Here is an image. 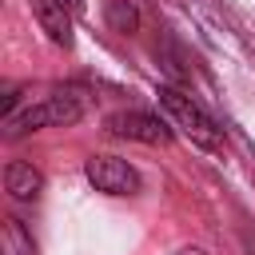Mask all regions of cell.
I'll use <instances>...</instances> for the list:
<instances>
[{"mask_svg":"<svg viewBox=\"0 0 255 255\" xmlns=\"http://www.w3.org/2000/svg\"><path fill=\"white\" fill-rule=\"evenodd\" d=\"M4 187H8V195H12V199L28 203V199H36V195H40V187H44V175H40L32 163H24V159H12V163L4 167Z\"/></svg>","mask_w":255,"mask_h":255,"instance_id":"cell-5","label":"cell"},{"mask_svg":"<svg viewBox=\"0 0 255 255\" xmlns=\"http://www.w3.org/2000/svg\"><path fill=\"white\" fill-rule=\"evenodd\" d=\"M4 255H36V243L20 219H4Z\"/></svg>","mask_w":255,"mask_h":255,"instance_id":"cell-7","label":"cell"},{"mask_svg":"<svg viewBox=\"0 0 255 255\" xmlns=\"http://www.w3.org/2000/svg\"><path fill=\"white\" fill-rule=\"evenodd\" d=\"M32 8H36V20L48 32L52 44H68L72 40V16H68L64 0H32Z\"/></svg>","mask_w":255,"mask_h":255,"instance_id":"cell-6","label":"cell"},{"mask_svg":"<svg viewBox=\"0 0 255 255\" xmlns=\"http://www.w3.org/2000/svg\"><path fill=\"white\" fill-rule=\"evenodd\" d=\"M108 24L116 32H135L139 28V12L128 4V0H108Z\"/></svg>","mask_w":255,"mask_h":255,"instance_id":"cell-8","label":"cell"},{"mask_svg":"<svg viewBox=\"0 0 255 255\" xmlns=\"http://www.w3.org/2000/svg\"><path fill=\"white\" fill-rule=\"evenodd\" d=\"M108 128L124 139H139V143H151V147H167L171 143V128L151 116V112H116L108 120Z\"/></svg>","mask_w":255,"mask_h":255,"instance_id":"cell-4","label":"cell"},{"mask_svg":"<svg viewBox=\"0 0 255 255\" xmlns=\"http://www.w3.org/2000/svg\"><path fill=\"white\" fill-rule=\"evenodd\" d=\"M84 175H88V183H92L96 191H104V195H135V191H139L135 167H131L128 159H120V155H92V159L84 163Z\"/></svg>","mask_w":255,"mask_h":255,"instance_id":"cell-3","label":"cell"},{"mask_svg":"<svg viewBox=\"0 0 255 255\" xmlns=\"http://www.w3.org/2000/svg\"><path fill=\"white\" fill-rule=\"evenodd\" d=\"M155 96H159V108L167 112V120H171L195 147H203V151H223V131L215 128V120H211L191 96H183L179 88H159Z\"/></svg>","mask_w":255,"mask_h":255,"instance_id":"cell-1","label":"cell"},{"mask_svg":"<svg viewBox=\"0 0 255 255\" xmlns=\"http://www.w3.org/2000/svg\"><path fill=\"white\" fill-rule=\"evenodd\" d=\"M179 255H207V251H199V247H183Z\"/></svg>","mask_w":255,"mask_h":255,"instance_id":"cell-9","label":"cell"},{"mask_svg":"<svg viewBox=\"0 0 255 255\" xmlns=\"http://www.w3.org/2000/svg\"><path fill=\"white\" fill-rule=\"evenodd\" d=\"M80 116H84L80 96H76V92H56V96L24 108L16 120H8V128H12V135H20V131H40V128H68V124H76Z\"/></svg>","mask_w":255,"mask_h":255,"instance_id":"cell-2","label":"cell"}]
</instances>
